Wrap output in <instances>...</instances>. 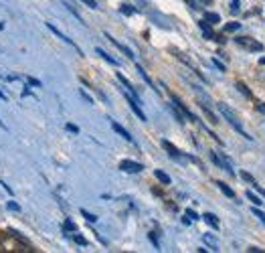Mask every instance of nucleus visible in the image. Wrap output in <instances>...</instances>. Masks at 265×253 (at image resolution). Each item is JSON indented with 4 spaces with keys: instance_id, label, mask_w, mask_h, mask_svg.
Returning a JSON list of instances; mask_svg holds the SVG:
<instances>
[{
    "instance_id": "obj_1",
    "label": "nucleus",
    "mask_w": 265,
    "mask_h": 253,
    "mask_svg": "<svg viewBox=\"0 0 265 253\" xmlns=\"http://www.w3.org/2000/svg\"><path fill=\"white\" fill-rule=\"evenodd\" d=\"M217 107H219V112L223 114V118H225V120H227V122H229V124H231V126H233V128H235V130H237L243 138H247V140H251V138H253V136H249V134L243 130V126H241V122H239L237 114H235L229 105H225V103H217Z\"/></svg>"
},
{
    "instance_id": "obj_2",
    "label": "nucleus",
    "mask_w": 265,
    "mask_h": 253,
    "mask_svg": "<svg viewBox=\"0 0 265 253\" xmlns=\"http://www.w3.org/2000/svg\"><path fill=\"white\" fill-rule=\"evenodd\" d=\"M235 43H237L241 49L249 51V53H261V51H263V45H261L257 39H251V37H237Z\"/></svg>"
},
{
    "instance_id": "obj_3",
    "label": "nucleus",
    "mask_w": 265,
    "mask_h": 253,
    "mask_svg": "<svg viewBox=\"0 0 265 253\" xmlns=\"http://www.w3.org/2000/svg\"><path fill=\"white\" fill-rule=\"evenodd\" d=\"M211 160L219 166V168H223V170H227L231 176L235 174V170H233V166H231V162H229V158H225V154H217V152H211Z\"/></svg>"
},
{
    "instance_id": "obj_4",
    "label": "nucleus",
    "mask_w": 265,
    "mask_h": 253,
    "mask_svg": "<svg viewBox=\"0 0 265 253\" xmlns=\"http://www.w3.org/2000/svg\"><path fill=\"white\" fill-rule=\"evenodd\" d=\"M124 95H126V99H128V103H130V107H132L134 114H136V116H138V118H140L142 122H146V114L142 112V107H140V101H138V99L134 97V95L130 93V91H128V89H124Z\"/></svg>"
},
{
    "instance_id": "obj_5",
    "label": "nucleus",
    "mask_w": 265,
    "mask_h": 253,
    "mask_svg": "<svg viewBox=\"0 0 265 253\" xmlns=\"http://www.w3.org/2000/svg\"><path fill=\"white\" fill-rule=\"evenodd\" d=\"M120 170L130 172V174H138V172L144 170V166H142L140 162H134V160H122V162H120Z\"/></svg>"
},
{
    "instance_id": "obj_6",
    "label": "nucleus",
    "mask_w": 265,
    "mask_h": 253,
    "mask_svg": "<svg viewBox=\"0 0 265 253\" xmlns=\"http://www.w3.org/2000/svg\"><path fill=\"white\" fill-rule=\"evenodd\" d=\"M162 146H164V150L168 152V156H172L174 160H184V156L178 152V148H176V146H172L168 140H164V142H162Z\"/></svg>"
},
{
    "instance_id": "obj_7",
    "label": "nucleus",
    "mask_w": 265,
    "mask_h": 253,
    "mask_svg": "<svg viewBox=\"0 0 265 253\" xmlns=\"http://www.w3.org/2000/svg\"><path fill=\"white\" fill-rule=\"evenodd\" d=\"M112 128H114V130H116V132H118V134H120V136H122L124 140H128V142H134V138L130 136V132H128V130H124V128H122V126H120L118 122H112Z\"/></svg>"
},
{
    "instance_id": "obj_8",
    "label": "nucleus",
    "mask_w": 265,
    "mask_h": 253,
    "mask_svg": "<svg viewBox=\"0 0 265 253\" xmlns=\"http://www.w3.org/2000/svg\"><path fill=\"white\" fill-rule=\"evenodd\" d=\"M198 26H201V30L205 32V37H207V39H215V37H217V34L213 32V28L207 24V20H201V22H198Z\"/></svg>"
},
{
    "instance_id": "obj_9",
    "label": "nucleus",
    "mask_w": 265,
    "mask_h": 253,
    "mask_svg": "<svg viewBox=\"0 0 265 253\" xmlns=\"http://www.w3.org/2000/svg\"><path fill=\"white\" fill-rule=\"evenodd\" d=\"M47 26H49V28H51V30H53V32H55V34H57L59 39H63L65 43H69V45H73V41H71V39H67V37H65V34H63V32H61V30H59V28H57V26H55L53 22H47ZM73 47H75V45H73Z\"/></svg>"
},
{
    "instance_id": "obj_10",
    "label": "nucleus",
    "mask_w": 265,
    "mask_h": 253,
    "mask_svg": "<svg viewBox=\"0 0 265 253\" xmlns=\"http://www.w3.org/2000/svg\"><path fill=\"white\" fill-rule=\"evenodd\" d=\"M203 219H205V221H207L213 229H219V219H217L213 213H205V215H203Z\"/></svg>"
},
{
    "instance_id": "obj_11",
    "label": "nucleus",
    "mask_w": 265,
    "mask_h": 253,
    "mask_svg": "<svg viewBox=\"0 0 265 253\" xmlns=\"http://www.w3.org/2000/svg\"><path fill=\"white\" fill-rule=\"evenodd\" d=\"M95 53H97V55H100L102 59H106L108 63H112V65H120V63H118V59H114L112 55H108V53H106L104 49H95Z\"/></svg>"
},
{
    "instance_id": "obj_12",
    "label": "nucleus",
    "mask_w": 265,
    "mask_h": 253,
    "mask_svg": "<svg viewBox=\"0 0 265 253\" xmlns=\"http://www.w3.org/2000/svg\"><path fill=\"white\" fill-rule=\"evenodd\" d=\"M108 39H110V41H112V43H114V45H116V47H118V49H120V51H124V53H126V55H128V57H130V59H134L132 51H130V49H128V47H126V45H122V43H118V41H116V39H112V37H110V34H108Z\"/></svg>"
},
{
    "instance_id": "obj_13",
    "label": "nucleus",
    "mask_w": 265,
    "mask_h": 253,
    "mask_svg": "<svg viewBox=\"0 0 265 253\" xmlns=\"http://www.w3.org/2000/svg\"><path fill=\"white\" fill-rule=\"evenodd\" d=\"M154 176H156L162 185H170V183H172V180H170V176H168L166 172H162V170H156V172H154Z\"/></svg>"
},
{
    "instance_id": "obj_14",
    "label": "nucleus",
    "mask_w": 265,
    "mask_h": 253,
    "mask_svg": "<svg viewBox=\"0 0 265 253\" xmlns=\"http://www.w3.org/2000/svg\"><path fill=\"white\" fill-rule=\"evenodd\" d=\"M203 239L211 245V249H213V251H219V243H217V239H215L213 235H209V233H207V235H203Z\"/></svg>"
},
{
    "instance_id": "obj_15",
    "label": "nucleus",
    "mask_w": 265,
    "mask_h": 253,
    "mask_svg": "<svg viewBox=\"0 0 265 253\" xmlns=\"http://www.w3.org/2000/svg\"><path fill=\"white\" fill-rule=\"evenodd\" d=\"M205 20L211 22V24H217V22H221V16H219L217 12H207V14H205Z\"/></svg>"
},
{
    "instance_id": "obj_16",
    "label": "nucleus",
    "mask_w": 265,
    "mask_h": 253,
    "mask_svg": "<svg viewBox=\"0 0 265 253\" xmlns=\"http://www.w3.org/2000/svg\"><path fill=\"white\" fill-rule=\"evenodd\" d=\"M217 185H219V189H221V191H223V193H225L229 199H235V191H233L231 187H227L225 183H217Z\"/></svg>"
},
{
    "instance_id": "obj_17",
    "label": "nucleus",
    "mask_w": 265,
    "mask_h": 253,
    "mask_svg": "<svg viewBox=\"0 0 265 253\" xmlns=\"http://www.w3.org/2000/svg\"><path fill=\"white\" fill-rule=\"evenodd\" d=\"M237 89H239V91H241L247 99H251V97H253V95H251V91L247 89V85H245V83H241V81H239V83H237Z\"/></svg>"
},
{
    "instance_id": "obj_18",
    "label": "nucleus",
    "mask_w": 265,
    "mask_h": 253,
    "mask_svg": "<svg viewBox=\"0 0 265 253\" xmlns=\"http://www.w3.org/2000/svg\"><path fill=\"white\" fill-rule=\"evenodd\" d=\"M239 28H241V22H229V24H225V32H235Z\"/></svg>"
},
{
    "instance_id": "obj_19",
    "label": "nucleus",
    "mask_w": 265,
    "mask_h": 253,
    "mask_svg": "<svg viewBox=\"0 0 265 253\" xmlns=\"http://www.w3.org/2000/svg\"><path fill=\"white\" fill-rule=\"evenodd\" d=\"M247 199H249V201H251L253 205H257V207H259V205H263V201H261V199H259V197L255 195V193H251V191L247 193Z\"/></svg>"
},
{
    "instance_id": "obj_20",
    "label": "nucleus",
    "mask_w": 265,
    "mask_h": 253,
    "mask_svg": "<svg viewBox=\"0 0 265 253\" xmlns=\"http://www.w3.org/2000/svg\"><path fill=\"white\" fill-rule=\"evenodd\" d=\"M63 231H77V227H75V223L71 221V219H65V225H63Z\"/></svg>"
},
{
    "instance_id": "obj_21",
    "label": "nucleus",
    "mask_w": 265,
    "mask_h": 253,
    "mask_svg": "<svg viewBox=\"0 0 265 253\" xmlns=\"http://www.w3.org/2000/svg\"><path fill=\"white\" fill-rule=\"evenodd\" d=\"M138 73H140V75H142V77H144V81H146V83H148V85H150V87H154V83H152V79H150V77H148V73H146V71H144V69H142V67H140V65H138Z\"/></svg>"
},
{
    "instance_id": "obj_22",
    "label": "nucleus",
    "mask_w": 265,
    "mask_h": 253,
    "mask_svg": "<svg viewBox=\"0 0 265 253\" xmlns=\"http://www.w3.org/2000/svg\"><path fill=\"white\" fill-rule=\"evenodd\" d=\"M170 110H172V112H174V116H176V120H178V122H180V124H184V114H180V112H178V110H176V105H174V103H172V105H170Z\"/></svg>"
},
{
    "instance_id": "obj_23",
    "label": "nucleus",
    "mask_w": 265,
    "mask_h": 253,
    "mask_svg": "<svg viewBox=\"0 0 265 253\" xmlns=\"http://www.w3.org/2000/svg\"><path fill=\"white\" fill-rule=\"evenodd\" d=\"M81 215H83L89 223H95V221H97V217H95V215H91V213H89V211H85V209H81Z\"/></svg>"
},
{
    "instance_id": "obj_24",
    "label": "nucleus",
    "mask_w": 265,
    "mask_h": 253,
    "mask_svg": "<svg viewBox=\"0 0 265 253\" xmlns=\"http://www.w3.org/2000/svg\"><path fill=\"white\" fill-rule=\"evenodd\" d=\"M241 178H243V180H247L249 185H253V183H255V178H253L249 172H243V170H241Z\"/></svg>"
},
{
    "instance_id": "obj_25",
    "label": "nucleus",
    "mask_w": 265,
    "mask_h": 253,
    "mask_svg": "<svg viewBox=\"0 0 265 253\" xmlns=\"http://www.w3.org/2000/svg\"><path fill=\"white\" fill-rule=\"evenodd\" d=\"M8 209H10V211H14V213H20V205H18V203H14V201H8Z\"/></svg>"
},
{
    "instance_id": "obj_26",
    "label": "nucleus",
    "mask_w": 265,
    "mask_h": 253,
    "mask_svg": "<svg viewBox=\"0 0 265 253\" xmlns=\"http://www.w3.org/2000/svg\"><path fill=\"white\" fill-rule=\"evenodd\" d=\"M73 239H75V243H79V245H83V247L87 245V239H85V237H81V235H73Z\"/></svg>"
},
{
    "instance_id": "obj_27",
    "label": "nucleus",
    "mask_w": 265,
    "mask_h": 253,
    "mask_svg": "<svg viewBox=\"0 0 265 253\" xmlns=\"http://www.w3.org/2000/svg\"><path fill=\"white\" fill-rule=\"evenodd\" d=\"M253 215H257V217H259V221H261V223H265V213H263V211H259V209L255 207V209H253Z\"/></svg>"
},
{
    "instance_id": "obj_28",
    "label": "nucleus",
    "mask_w": 265,
    "mask_h": 253,
    "mask_svg": "<svg viewBox=\"0 0 265 253\" xmlns=\"http://www.w3.org/2000/svg\"><path fill=\"white\" fill-rule=\"evenodd\" d=\"M122 12H124V14H134V8L130 4H122Z\"/></svg>"
},
{
    "instance_id": "obj_29",
    "label": "nucleus",
    "mask_w": 265,
    "mask_h": 253,
    "mask_svg": "<svg viewBox=\"0 0 265 253\" xmlns=\"http://www.w3.org/2000/svg\"><path fill=\"white\" fill-rule=\"evenodd\" d=\"M213 65H215V67H217L219 71H225V65H223V63H221L219 59H213Z\"/></svg>"
},
{
    "instance_id": "obj_30",
    "label": "nucleus",
    "mask_w": 265,
    "mask_h": 253,
    "mask_svg": "<svg viewBox=\"0 0 265 253\" xmlns=\"http://www.w3.org/2000/svg\"><path fill=\"white\" fill-rule=\"evenodd\" d=\"M26 81H28L30 85H35V87H41V81H39V79H32V77H26Z\"/></svg>"
},
{
    "instance_id": "obj_31",
    "label": "nucleus",
    "mask_w": 265,
    "mask_h": 253,
    "mask_svg": "<svg viewBox=\"0 0 265 253\" xmlns=\"http://www.w3.org/2000/svg\"><path fill=\"white\" fill-rule=\"evenodd\" d=\"M67 130H69V132H73V134H79V128H77L75 124H67Z\"/></svg>"
},
{
    "instance_id": "obj_32",
    "label": "nucleus",
    "mask_w": 265,
    "mask_h": 253,
    "mask_svg": "<svg viewBox=\"0 0 265 253\" xmlns=\"http://www.w3.org/2000/svg\"><path fill=\"white\" fill-rule=\"evenodd\" d=\"M186 217H190L192 221H196V219H198V215H196V213H194L192 209H188V211H186Z\"/></svg>"
},
{
    "instance_id": "obj_33",
    "label": "nucleus",
    "mask_w": 265,
    "mask_h": 253,
    "mask_svg": "<svg viewBox=\"0 0 265 253\" xmlns=\"http://www.w3.org/2000/svg\"><path fill=\"white\" fill-rule=\"evenodd\" d=\"M253 187H255V191H257V193H259V195H263V197H265V189H261V187H259V185H257V180H255V183H253Z\"/></svg>"
},
{
    "instance_id": "obj_34",
    "label": "nucleus",
    "mask_w": 265,
    "mask_h": 253,
    "mask_svg": "<svg viewBox=\"0 0 265 253\" xmlns=\"http://www.w3.org/2000/svg\"><path fill=\"white\" fill-rule=\"evenodd\" d=\"M231 10H233V12H237V10H239V0H233V4H231Z\"/></svg>"
},
{
    "instance_id": "obj_35",
    "label": "nucleus",
    "mask_w": 265,
    "mask_h": 253,
    "mask_svg": "<svg viewBox=\"0 0 265 253\" xmlns=\"http://www.w3.org/2000/svg\"><path fill=\"white\" fill-rule=\"evenodd\" d=\"M81 97H83V99H85V101H87V103H93V101H91V97H89V95H87V93H85V91H81Z\"/></svg>"
},
{
    "instance_id": "obj_36",
    "label": "nucleus",
    "mask_w": 265,
    "mask_h": 253,
    "mask_svg": "<svg viewBox=\"0 0 265 253\" xmlns=\"http://www.w3.org/2000/svg\"><path fill=\"white\" fill-rule=\"evenodd\" d=\"M0 185H2V189H4V191H8V195H12V189H10L6 183H2V180H0Z\"/></svg>"
},
{
    "instance_id": "obj_37",
    "label": "nucleus",
    "mask_w": 265,
    "mask_h": 253,
    "mask_svg": "<svg viewBox=\"0 0 265 253\" xmlns=\"http://www.w3.org/2000/svg\"><path fill=\"white\" fill-rule=\"evenodd\" d=\"M83 2H85V4H89L91 8H97V2H95V0H83Z\"/></svg>"
},
{
    "instance_id": "obj_38",
    "label": "nucleus",
    "mask_w": 265,
    "mask_h": 253,
    "mask_svg": "<svg viewBox=\"0 0 265 253\" xmlns=\"http://www.w3.org/2000/svg\"><path fill=\"white\" fill-rule=\"evenodd\" d=\"M255 105H257V110H259L261 114H265V103H255Z\"/></svg>"
},
{
    "instance_id": "obj_39",
    "label": "nucleus",
    "mask_w": 265,
    "mask_h": 253,
    "mask_svg": "<svg viewBox=\"0 0 265 253\" xmlns=\"http://www.w3.org/2000/svg\"><path fill=\"white\" fill-rule=\"evenodd\" d=\"M261 65H265V57H263V59H261Z\"/></svg>"
}]
</instances>
